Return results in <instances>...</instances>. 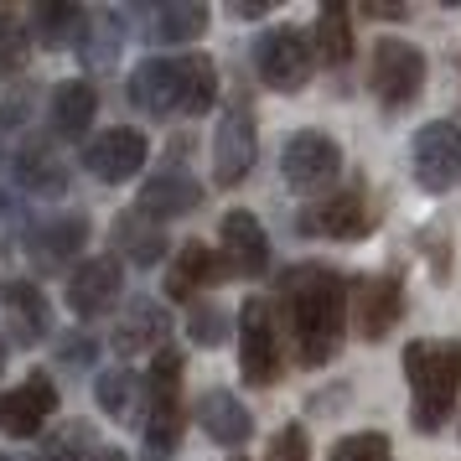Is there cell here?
Here are the masks:
<instances>
[{"instance_id":"obj_1","label":"cell","mask_w":461,"mask_h":461,"mask_svg":"<svg viewBox=\"0 0 461 461\" xmlns=\"http://www.w3.org/2000/svg\"><path fill=\"white\" fill-rule=\"evenodd\" d=\"M348 295L353 280L332 265H291L275 275V321L285 327L301 368H327L348 342Z\"/></svg>"},{"instance_id":"obj_2","label":"cell","mask_w":461,"mask_h":461,"mask_svg":"<svg viewBox=\"0 0 461 461\" xmlns=\"http://www.w3.org/2000/svg\"><path fill=\"white\" fill-rule=\"evenodd\" d=\"M130 104L150 120H171V114L203 120L218 104V63L208 52H182V58L150 52L130 73Z\"/></svg>"},{"instance_id":"obj_3","label":"cell","mask_w":461,"mask_h":461,"mask_svg":"<svg viewBox=\"0 0 461 461\" xmlns=\"http://www.w3.org/2000/svg\"><path fill=\"white\" fill-rule=\"evenodd\" d=\"M399 368H404V384H410V399H415V410H410L415 430L420 436L446 430L461 394V342L456 337H410Z\"/></svg>"},{"instance_id":"obj_4","label":"cell","mask_w":461,"mask_h":461,"mask_svg":"<svg viewBox=\"0 0 461 461\" xmlns=\"http://www.w3.org/2000/svg\"><path fill=\"white\" fill-rule=\"evenodd\" d=\"M187 363L176 348H161L146 374V404H140V461H176L182 430H187V399H182Z\"/></svg>"},{"instance_id":"obj_5","label":"cell","mask_w":461,"mask_h":461,"mask_svg":"<svg viewBox=\"0 0 461 461\" xmlns=\"http://www.w3.org/2000/svg\"><path fill=\"white\" fill-rule=\"evenodd\" d=\"M425 52L404 37H378L374 52H368V94L378 99L384 114H404L410 104H420L425 94Z\"/></svg>"},{"instance_id":"obj_6","label":"cell","mask_w":461,"mask_h":461,"mask_svg":"<svg viewBox=\"0 0 461 461\" xmlns=\"http://www.w3.org/2000/svg\"><path fill=\"white\" fill-rule=\"evenodd\" d=\"M378 223H384V208H378V197L368 192V182L327 192V197H316L312 208H301V218H295V229L306 233V239H342V244L368 239Z\"/></svg>"},{"instance_id":"obj_7","label":"cell","mask_w":461,"mask_h":461,"mask_svg":"<svg viewBox=\"0 0 461 461\" xmlns=\"http://www.w3.org/2000/svg\"><path fill=\"white\" fill-rule=\"evenodd\" d=\"M254 73L275 94H301L316 73L312 32H301V26H270V32H259L254 37Z\"/></svg>"},{"instance_id":"obj_8","label":"cell","mask_w":461,"mask_h":461,"mask_svg":"<svg viewBox=\"0 0 461 461\" xmlns=\"http://www.w3.org/2000/svg\"><path fill=\"white\" fill-rule=\"evenodd\" d=\"M259 161V125H254V104L244 94H233L218 125H212V187H244V176Z\"/></svg>"},{"instance_id":"obj_9","label":"cell","mask_w":461,"mask_h":461,"mask_svg":"<svg viewBox=\"0 0 461 461\" xmlns=\"http://www.w3.org/2000/svg\"><path fill=\"white\" fill-rule=\"evenodd\" d=\"M285 368V337L275 321V306L265 295H249L239 312V374L249 389H270Z\"/></svg>"},{"instance_id":"obj_10","label":"cell","mask_w":461,"mask_h":461,"mask_svg":"<svg viewBox=\"0 0 461 461\" xmlns=\"http://www.w3.org/2000/svg\"><path fill=\"white\" fill-rule=\"evenodd\" d=\"M88 233H94V223H88L84 212L37 218V223L22 233V254H26V265H32V275H73L78 270V254H84V244H88Z\"/></svg>"},{"instance_id":"obj_11","label":"cell","mask_w":461,"mask_h":461,"mask_svg":"<svg viewBox=\"0 0 461 461\" xmlns=\"http://www.w3.org/2000/svg\"><path fill=\"white\" fill-rule=\"evenodd\" d=\"M280 176H285L291 192L316 197V192H327L342 176V146L327 130H295L291 140L280 146Z\"/></svg>"},{"instance_id":"obj_12","label":"cell","mask_w":461,"mask_h":461,"mask_svg":"<svg viewBox=\"0 0 461 461\" xmlns=\"http://www.w3.org/2000/svg\"><path fill=\"white\" fill-rule=\"evenodd\" d=\"M410 171L425 192H451L461 187V114L451 120H430L415 130L410 140Z\"/></svg>"},{"instance_id":"obj_13","label":"cell","mask_w":461,"mask_h":461,"mask_svg":"<svg viewBox=\"0 0 461 461\" xmlns=\"http://www.w3.org/2000/svg\"><path fill=\"white\" fill-rule=\"evenodd\" d=\"M348 321L363 342H384L404 321V280L394 270L357 275L353 295H348Z\"/></svg>"},{"instance_id":"obj_14","label":"cell","mask_w":461,"mask_h":461,"mask_svg":"<svg viewBox=\"0 0 461 461\" xmlns=\"http://www.w3.org/2000/svg\"><path fill=\"white\" fill-rule=\"evenodd\" d=\"M120 295H125L120 254H88V259H78V270L68 275V312L78 321H99V316L120 312Z\"/></svg>"},{"instance_id":"obj_15","label":"cell","mask_w":461,"mask_h":461,"mask_svg":"<svg viewBox=\"0 0 461 461\" xmlns=\"http://www.w3.org/2000/svg\"><path fill=\"white\" fill-rule=\"evenodd\" d=\"M0 327H5V342H16V348H37L52 337V301L37 280H22V275H11V280H0Z\"/></svg>"},{"instance_id":"obj_16","label":"cell","mask_w":461,"mask_h":461,"mask_svg":"<svg viewBox=\"0 0 461 461\" xmlns=\"http://www.w3.org/2000/svg\"><path fill=\"white\" fill-rule=\"evenodd\" d=\"M146 156H150V140L140 130L114 125V130L94 135L84 146V171L94 182H104V187H120V182H135V176H140Z\"/></svg>"},{"instance_id":"obj_17","label":"cell","mask_w":461,"mask_h":461,"mask_svg":"<svg viewBox=\"0 0 461 461\" xmlns=\"http://www.w3.org/2000/svg\"><path fill=\"white\" fill-rule=\"evenodd\" d=\"M203 197H208V192H203V182H197L187 167H176V161H171V167H161L156 176H146V182H140L135 212L167 229L171 218H187V212L203 208Z\"/></svg>"},{"instance_id":"obj_18","label":"cell","mask_w":461,"mask_h":461,"mask_svg":"<svg viewBox=\"0 0 461 461\" xmlns=\"http://www.w3.org/2000/svg\"><path fill=\"white\" fill-rule=\"evenodd\" d=\"M52 415H58V384L47 374H32L16 389L0 394V436H11V440L42 436Z\"/></svg>"},{"instance_id":"obj_19","label":"cell","mask_w":461,"mask_h":461,"mask_svg":"<svg viewBox=\"0 0 461 461\" xmlns=\"http://www.w3.org/2000/svg\"><path fill=\"white\" fill-rule=\"evenodd\" d=\"M218 254H223L229 275H244V280H265L270 275V233L244 208L223 212V223H218Z\"/></svg>"},{"instance_id":"obj_20","label":"cell","mask_w":461,"mask_h":461,"mask_svg":"<svg viewBox=\"0 0 461 461\" xmlns=\"http://www.w3.org/2000/svg\"><path fill=\"white\" fill-rule=\"evenodd\" d=\"M229 280V265H223V254L203 244V239H187V244H176L167 259V295L171 301H197L203 291H218Z\"/></svg>"},{"instance_id":"obj_21","label":"cell","mask_w":461,"mask_h":461,"mask_svg":"<svg viewBox=\"0 0 461 461\" xmlns=\"http://www.w3.org/2000/svg\"><path fill=\"white\" fill-rule=\"evenodd\" d=\"M171 337V312L161 306V301H150V295H130L125 312H120V321H114V353L120 357H140V353H161Z\"/></svg>"},{"instance_id":"obj_22","label":"cell","mask_w":461,"mask_h":461,"mask_svg":"<svg viewBox=\"0 0 461 461\" xmlns=\"http://www.w3.org/2000/svg\"><path fill=\"white\" fill-rule=\"evenodd\" d=\"M88 22H94V11L68 5V0H42V5H32V16H26L32 42H42L47 52H68V47H78V52H84Z\"/></svg>"},{"instance_id":"obj_23","label":"cell","mask_w":461,"mask_h":461,"mask_svg":"<svg viewBox=\"0 0 461 461\" xmlns=\"http://www.w3.org/2000/svg\"><path fill=\"white\" fill-rule=\"evenodd\" d=\"M208 22H212L208 5H197V0H161L140 16V32L156 47H187L208 32Z\"/></svg>"},{"instance_id":"obj_24","label":"cell","mask_w":461,"mask_h":461,"mask_svg":"<svg viewBox=\"0 0 461 461\" xmlns=\"http://www.w3.org/2000/svg\"><path fill=\"white\" fill-rule=\"evenodd\" d=\"M192 415L203 425V436L218 440V446H229V451L254 436V415L244 410V399L229 394V389H208V394L192 404Z\"/></svg>"},{"instance_id":"obj_25","label":"cell","mask_w":461,"mask_h":461,"mask_svg":"<svg viewBox=\"0 0 461 461\" xmlns=\"http://www.w3.org/2000/svg\"><path fill=\"white\" fill-rule=\"evenodd\" d=\"M94 114H99V88L88 84V78H68V84L52 88V104H47L52 140H84Z\"/></svg>"},{"instance_id":"obj_26","label":"cell","mask_w":461,"mask_h":461,"mask_svg":"<svg viewBox=\"0 0 461 461\" xmlns=\"http://www.w3.org/2000/svg\"><path fill=\"white\" fill-rule=\"evenodd\" d=\"M109 244L120 249V265L130 259V265H140V270H156V265H161V259L171 254L167 229H161V223H150V218H140L135 208L114 218V229H109Z\"/></svg>"},{"instance_id":"obj_27","label":"cell","mask_w":461,"mask_h":461,"mask_svg":"<svg viewBox=\"0 0 461 461\" xmlns=\"http://www.w3.org/2000/svg\"><path fill=\"white\" fill-rule=\"evenodd\" d=\"M16 182H22L32 197H63L68 167H63V156L52 150V140H42V135L22 140V150H16Z\"/></svg>"},{"instance_id":"obj_28","label":"cell","mask_w":461,"mask_h":461,"mask_svg":"<svg viewBox=\"0 0 461 461\" xmlns=\"http://www.w3.org/2000/svg\"><path fill=\"white\" fill-rule=\"evenodd\" d=\"M94 399H99V410H104L109 420H135L140 404H146V384H140L135 368L114 363V368H104V374L94 378Z\"/></svg>"},{"instance_id":"obj_29","label":"cell","mask_w":461,"mask_h":461,"mask_svg":"<svg viewBox=\"0 0 461 461\" xmlns=\"http://www.w3.org/2000/svg\"><path fill=\"white\" fill-rule=\"evenodd\" d=\"M312 47L327 68H342L353 58V11L348 5H321L312 26Z\"/></svg>"},{"instance_id":"obj_30","label":"cell","mask_w":461,"mask_h":461,"mask_svg":"<svg viewBox=\"0 0 461 461\" xmlns=\"http://www.w3.org/2000/svg\"><path fill=\"white\" fill-rule=\"evenodd\" d=\"M120 47H125V16L120 11H94V22H88V42H84V58L94 68H109L120 58Z\"/></svg>"},{"instance_id":"obj_31","label":"cell","mask_w":461,"mask_h":461,"mask_svg":"<svg viewBox=\"0 0 461 461\" xmlns=\"http://www.w3.org/2000/svg\"><path fill=\"white\" fill-rule=\"evenodd\" d=\"M32 58V26L16 11H0V78H16Z\"/></svg>"},{"instance_id":"obj_32","label":"cell","mask_w":461,"mask_h":461,"mask_svg":"<svg viewBox=\"0 0 461 461\" xmlns=\"http://www.w3.org/2000/svg\"><path fill=\"white\" fill-rule=\"evenodd\" d=\"M94 451H99V446H94V430H88V425H63V430H52V436L37 446L32 461H88Z\"/></svg>"},{"instance_id":"obj_33","label":"cell","mask_w":461,"mask_h":461,"mask_svg":"<svg viewBox=\"0 0 461 461\" xmlns=\"http://www.w3.org/2000/svg\"><path fill=\"white\" fill-rule=\"evenodd\" d=\"M327 461H394V446L384 430H353V436L332 440Z\"/></svg>"},{"instance_id":"obj_34","label":"cell","mask_w":461,"mask_h":461,"mask_svg":"<svg viewBox=\"0 0 461 461\" xmlns=\"http://www.w3.org/2000/svg\"><path fill=\"white\" fill-rule=\"evenodd\" d=\"M187 332H192V342H197V348H223V337H229V316L218 312V306H192V316H187Z\"/></svg>"},{"instance_id":"obj_35","label":"cell","mask_w":461,"mask_h":461,"mask_svg":"<svg viewBox=\"0 0 461 461\" xmlns=\"http://www.w3.org/2000/svg\"><path fill=\"white\" fill-rule=\"evenodd\" d=\"M229 461H244V456H229ZM265 461H312V440H306V430H301V425H280V430L270 436Z\"/></svg>"},{"instance_id":"obj_36","label":"cell","mask_w":461,"mask_h":461,"mask_svg":"<svg viewBox=\"0 0 461 461\" xmlns=\"http://www.w3.org/2000/svg\"><path fill=\"white\" fill-rule=\"evenodd\" d=\"M94 353H99V348H94V337H88V332H73V337L58 342V363H68V368H88Z\"/></svg>"},{"instance_id":"obj_37","label":"cell","mask_w":461,"mask_h":461,"mask_svg":"<svg viewBox=\"0 0 461 461\" xmlns=\"http://www.w3.org/2000/svg\"><path fill=\"white\" fill-rule=\"evenodd\" d=\"M229 16H233V22H254V16H270V0H233Z\"/></svg>"},{"instance_id":"obj_38","label":"cell","mask_w":461,"mask_h":461,"mask_svg":"<svg viewBox=\"0 0 461 461\" xmlns=\"http://www.w3.org/2000/svg\"><path fill=\"white\" fill-rule=\"evenodd\" d=\"M363 16H368V22H404L410 11H404V5H363Z\"/></svg>"},{"instance_id":"obj_39","label":"cell","mask_w":461,"mask_h":461,"mask_svg":"<svg viewBox=\"0 0 461 461\" xmlns=\"http://www.w3.org/2000/svg\"><path fill=\"white\" fill-rule=\"evenodd\" d=\"M88 461H130L125 451H120V446H99V451H94V456Z\"/></svg>"},{"instance_id":"obj_40","label":"cell","mask_w":461,"mask_h":461,"mask_svg":"<svg viewBox=\"0 0 461 461\" xmlns=\"http://www.w3.org/2000/svg\"><path fill=\"white\" fill-rule=\"evenodd\" d=\"M5 353H11V342H5V327H0V374H5Z\"/></svg>"},{"instance_id":"obj_41","label":"cell","mask_w":461,"mask_h":461,"mask_svg":"<svg viewBox=\"0 0 461 461\" xmlns=\"http://www.w3.org/2000/svg\"><path fill=\"white\" fill-rule=\"evenodd\" d=\"M0 461H16V456H5V451H0Z\"/></svg>"}]
</instances>
